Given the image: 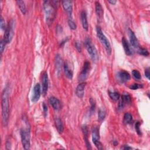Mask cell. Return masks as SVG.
<instances>
[{
	"instance_id": "cell-23",
	"label": "cell",
	"mask_w": 150,
	"mask_h": 150,
	"mask_svg": "<svg viewBox=\"0 0 150 150\" xmlns=\"http://www.w3.org/2000/svg\"><path fill=\"white\" fill-rule=\"evenodd\" d=\"M16 4L21 12L25 15L26 13V8L25 2L23 1H16Z\"/></svg>"
},
{
	"instance_id": "cell-31",
	"label": "cell",
	"mask_w": 150,
	"mask_h": 150,
	"mask_svg": "<svg viewBox=\"0 0 150 150\" xmlns=\"http://www.w3.org/2000/svg\"><path fill=\"white\" fill-rule=\"evenodd\" d=\"M0 26L2 30H5L6 26L5 25V20L4 19V18L1 16V21H0Z\"/></svg>"
},
{
	"instance_id": "cell-32",
	"label": "cell",
	"mask_w": 150,
	"mask_h": 150,
	"mask_svg": "<svg viewBox=\"0 0 150 150\" xmlns=\"http://www.w3.org/2000/svg\"><path fill=\"white\" fill-rule=\"evenodd\" d=\"M135 130H136V131L137 132V133H138L139 135H141V130H140V122H139V121H137V122L135 123Z\"/></svg>"
},
{
	"instance_id": "cell-17",
	"label": "cell",
	"mask_w": 150,
	"mask_h": 150,
	"mask_svg": "<svg viewBox=\"0 0 150 150\" xmlns=\"http://www.w3.org/2000/svg\"><path fill=\"white\" fill-rule=\"evenodd\" d=\"M62 6L65 11L68 13L69 16H71L73 9L72 2L70 1H62Z\"/></svg>"
},
{
	"instance_id": "cell-9",
	"label": "cell",
	"mask_w": 150,
	"mask_h": 150,
	"mask_svg": "<svg viewBox=\"0 0 150 150\" xmlns=\"http://www.w3.org/2000/svg\"><path fill=\"white\" fill-rule=\"evenodd\" d=\"M41 95V87L39 83L35 84L33 87V94L32 97V101L33 103L37 102L40 97Z\"/></svg>"
},
{
	"instance_id": "cell-4",
	"label": "cell",
	"mask_w": 150,
	"mask_h": 150,
	"mask_svg": "<svg viewBox=\"0 0 150 150\" xmlns=\"http://www.w3.org/2000/svg\"><path fill=\"white\" fill-rule=\"evenodd\" d=\"M15 26V22L13 19H11L9 21L6 28L5 30L4 40L6 43H9L11 42L13 35H14V29Z\"/></svg>"
},
{
	"instance_id": "cell-34",
	"label": "cell",
	"mask_w": 150,
	"mask_h": 150,
	"mask_svg": "<svg viewBox=\"0 0 150 150\" xmlns=\"http://www.w3.org/2000/svg\"><path fill=\"white\" fill-rule=\"evenodd\" d=\"M141 87H142V85H140V84H137V83L132 84L129 87V88L132 90H137V89H138L139 88H141Z\"/></svg>"
},
{
	"instance_id": "cell-30",
	"label": "cell",
	"mask_w": 150,
	"mask_h": 150,
	"mask_svg": "<svg viewBox=\"0 0 150 150\" xmlns=\"http://www.w3.org/2000/svg\"><path fill=\"white\" fill-rule=\"evenodd\" d=\"M68 25H69L70 28L72 30H75L77 28L76 23L70 18L68 20Z\"/></svg>"
},
{
	"instance_id": "cell-22",
	"label": "cell",
	"mask_w": 150,
	"mask_h": 150,
	"mask_svg": "<svg viewBox=\"0 0 150 150\" xmlns=\"http://www.w3.org/2000/svg\"><path fill=\"white\" fill-rule=\"evenodd\" d=\"M54 122H55L56 127L58 132L60 134L62 133L63 131V129H64V127H63V122H62L61 119L59 118H56L55 119Z\"/></svg>"
},
{
	"instance_id": "cell-19",
	"label": "cell",
	"mask_w": 150,
	"mask_h": 150,
	"mask_svg": "<svg viewBox=\"0 0 150 150\" xmlns=\"http://www.w3.org/2000/svg\"><path fill=\"white\" fill-rule=\"evenodd\" d=\"M86 84V83L82 82L77 86L76 89V94L79 98H82L83 97Z\"/></svg>"
},
{
	"instance_id": "cell-20",
	"label": "cell",
	"mask_w": 150,
	"mask_h": 150,
	"mask_svg": "<svg viewBox=\"0 0 150 150\" xmlns=\"http://www.w3.org/2000/svg\"><path fill=\"white\" fill-rule=\"evenodd\" d=\"M63 69H64V72L66 75V76L70 79H71L73 78V70L71 69V68L69 66V64L67 62H66L64 64H63Z\"/></svg>"
},
{
	"instance_id": "cell-25",
	"label": "cell",
	"mask_w": 150,
	"mask_h": 150,
	"mask_svg": "<svg viewBox=\"0 0 150 150\" xmlns=\"http://www.w3.org/2000/svg\"><path fill=\"white\" fill-rule=\"evenodd\" d=\"M108 95L114 101H117L120 99V94L117 91H108Z\"/></svg>"
},
{
	"instance_id": "cell-36",
	"label": "cell",
	"mask_w": 150,
	"mask_h": 150,
	"mask_svg": "<svg viewBox=\"0 0 150 150\" xmlns=\"http://www.w3.org/2000/svg\"><path fill=\"white\" fill-rule=\"evenodd\" d=\"M82 131L84 133V137H87L88 134V130L87 127L86 125H84V126L82 127Z\"/></svg>"
},
{
	"instance_id": "cell-35",
	"label": "cell",
	"mask_w": 150,
	"mask_h": 150,
	"mask_svg": "<svg viewBox=\"0 0 150 150\" xmlns=\"http://www.w3.org/2000/svg\"><path fill=\"white\" fill-rule=\"evenodd\" d=\"M75 46H76V48L77 49V50L79 52H81V45L80 42H79V41H76V42H75Z\"/></svg>"
},
{
	"instance_id": "cell-21",
	"label": "cell",
	"mask_w": 150,
	"mask_h": 150,
	"mask_svg": "<svg viewBox=\"0 0 150 150\" xmlns=\"http://www.w3.org/2000/svg\"><path fill=\"white\" fill-rule=\"evenodd\" d=\"M81 24L83 26V28L84 29L86 30H88V21H87V13L84 11H83L81 12Z\"/></svg>"
},
{
	"instance_id": "cell-29",
	"label": "cell",
	"mask_w": 150,
	"mask_h": 150,
	"mask_svg": "<svg viewBox=\"0 0 150 150\" xmlns=\"http://www.w3.org/2000/svg\"><path fill=\"white\" fill-rule=\"evenodd\" d=\"M90 111L91 113H93L94 111L95 108H96V102H95V101L92 98H90Z\"/></svg>"
},
{
	"instance_id": "cell-38",
	"label": "cell",
	"mask_w": 150,
	"mask_h": 150,
	"mask_svg": "<svg viewBox=\"0 0 150 150\" xmlns=\"http://www.w3.org/2000/svg\"><path fill=\"white\" fill-rule=\"evenodd\" d=\"M43 109L44 112L46 113L47 111V105L45 103L43 104Z\"/></svg>"
},
{
	"instance_id": "cell-3",
	"label": "cell",
	"mask_w": 150,
	"mask_h": 150,
	"mask_svg": "<svg viewBox=\"0 0 150 150\" xmlns=\"http://www.w3.org/2000/svg\"><path fill=\"white\" fill-rule=\"evenodd\" d=\"M84 45L91 59L95 62L97 61L99 57L98 52L95 46L93 44L92 41L90 37H88L84 41Z\"/></svg>"
},
{
	"instance_id": "cell-26",
	"label": "cell",
	"mask_w": 150,
	"mask_h": 150,
	"mask_svg": "<svg viewBox=\"0 0 150 150\" xmlns=\"http://www.w3.org/2000/svg\"><path fill=\"white\" fill-rule=\"evenodd\" d=\"M105 115H106V112L103 109H99L98 112V120L100 122H102L105 117Z\"/></svg>"
},
{
	"instance_id": "cell-33",
	"label": "cell",
	"mask_w": 150,
	"mask_h": 150,
	"mask_svg": "<svg viewBox=\"0 0 150 150\" xmlns=\"http://www.w3.org/2000/svg\"><path fill=\"white\" fill-rule=\"evenodd\" d=\"M6 43H5V42L4 41V39H2L1 40V45H0V50H1V53H2L4 49H5V45Z\"/></svg>"
},
{
	"instance_id": "cell-5",
	"label": "cell",
	"mask_w": 150,
	"mask_h": 150,
	"mask_svg": "<svg viewBox=\"0 0 150 150\" xmlns=\"http://www.w3.org/2000/svg\"><path fill=\"white\" fill-rule=\"evenodd\" d=\"M96 32H97V37L100 39L101 43L104 45V46L107 51V53L108 54H110L111 53V47L110 43L108 40L107 39V38H106V36L103 33V32L100 26H97Z\"/></svg>"
},
{
	"instance_id": "cell-8",
	"label": "cell",
	"mask_w": 150,
	"mask_h": 150,
	"mask_svg": "<svg viewBox=\"0 0 150 150\" xmlns=\"http://www.w3.org/2000/svg\"><path fill=\"white\" fill-rule=\"evenodd\" d=\"M90 63L89 62L86 61L84 63L82 70H81V71L80 74L79 80L80 81L85 80L88 76V73H90Z\"/></svg>"
},
{
	"instance_id": "cell-14",
	"label": "cell",
	"mask_w": 150,
	"mask_h": 150,
	"mask_svg": "<svg viewBox=\"0 0 150 150\" xmlns=\"http://www.w3.org/2000/svg\"><path fill=\"white\" fill-rule=\"evenodd\" d=\"M42 93L44 96H45L48 90V75L46 71H45L42 76Z\"/></svg>"
},
{
	"instance_id": "cell-1",
	"label": "cell",
	"mask_w": 150,
	"mask_h": 150,
	"mask_svg": "<svg viewBox=\"0 0 150 150\" xmlns=\"http://www.w3.org/2000/svg\"><path fill=\"white\" fill-rule=\"evenodd\" d=\"M9 87L7 85L4 89L1 96L2 121L4 126L8 124L9 112Z\"/></svg>"
},
{
	"instance_id": "cell-40",
	"label": "cell",
	"mask_w": 150,
	"mask_h": 150,
	"mask_svg": "<svg viewBox=\"0 0 150 150\" xmlns=\"http://www.w3.org/2000/svg\"><path fill=\"white\" fill-rule=\"evenodd\" d=\"M109 3H110L111 4H112V5H114V4H116V2H117V1H115V0H111V1H108Z\"/></svg>"
},
{
	"instance_id": "cell-13",
	"label": "cell",
	"mask_w": 150,
	"mask_h": 150,
	"mask_svg": "<svg viewBox=\"0 0 150 150\" xmlns=\"http://www.w3.org/2000/svg\"><path fill=\"white\" fill-rule=\"evenodd\" d=\"M128 35H129L131 45L134 47L138 48L139 47V42H138L136 36L135 35V33H134V32L130 29H128Z\"/></svg>"
},
{
	"instance_id": "cell-7",
	"label": "cell",
	"mask_w": 150,
	"mask_h": 150,
	"mask_svg": "<svg viewBox=\"0 0 150 150\" xmlns=\"http://www.w3.org/2000/svg\"><path fill=\"white\" fill-rule=\"evenodd\" d=\"M92 139L93 142L98 149H103V146L102 144L100 142V134H99V129L97 126L93 127L92 129Z\"/></svg>"
},
{
	"instance_id": "cell-12",
	"label": "cell",
	"mask_w": 150,
	"mask_h": 150,
	"mask_svg": "<svg viewBox=\"0 0 150 150\" xmlns=\"http://www.w3.org/2000/svg\"><path fill=\"white\" fill-rule=\"evenodd\" d=\"M122 43L124 47V49L125 50V52L126 54L128 56H131L134 53V50L131 47V45L129 43V42L127 41V40L125 38H122Z\"/></svg>"
},
{
	"instance_id": "cell-11",
	"label": "cell",
	"mask_w": 150,
	"mask_h": 150,
	"mask_svg": "<svg viewBox=\"0 0 150 150\" xmlns=\"http://www.w3.org/2000/svg\"><path fill=\"white\" fill-rule=\"evenodd\" d=\"M117 78L118 80L121 83H125L128 81L130 78V74L128 72L125 70H121L117 73Z\"/></svg>"
},
{
	"instance_id": "cell-16",
	"label": "cell",
	"mask_w": 150,
	"mask_h": 150,
	"mask_svg": "<svg viewBox=\"0 0 150 150\" xmlns=\"http://www.w3.org/2000/svg\"><path fill=\"white\" fill-rule=\"evenodd\" d=\"M95 9H96V13L97 16V18L98 19L101 21L103 18L104 11L101 4L98 1H96L95 2Z\"/></svg>"
},
{
	"instance_id": "cell-2",
	"label": "cell",
	"mask_w": 150,
	"mask_h": 150,
	"mask_svg": "<svg viewBox=\"0 0 150 150\" xmlns=\"http://www.w3.org/2000/svg\"><path fill=\"white\" fill-rule=\"evenodd\" d=\"M58 1H45L43 2V9L46 15L47 24L51 25L55 19L56 15V4Z\"/></svg>"
},
{
	"instance_id": "cell-24",
	"label": "cell",
	"mask_w": 150,
	"mask_h": 150,
	"mask_svg": "<svg viewBox=\"0 0 150 150\" xmlns=\"http://www.w3.org/2000/svg\"><path fill=\"white\" fill-rule=\"evenodd\" d=\"M123 121L125 124H131L132 122V116L131 114H130L129 112L125 113V114L124 115Z\"/></svg>"
},
{
	"instance_id": "cell-27",
	"label": "cell",
	"mask_w": 150,
	"mask_h": 150,
	"mask_svg": "<svg viewBox=\"0 0 150 150\" xmlns=\"http://www.w3.org/2000/svg\"><path fill=\"white\" fill-rule=\"evenodd\" d=\"M138 53L139 54L144 56H148L149 55V52L148 51V50L142 47H139L138 50Z\"/></svg>"
},
{
	"instance_id": "cell-37",
	"label": "cell",
	"mask_w": 150,
	"mask_h": 150,
	"mask_svg": "<svg viewBox=\"0 0 150 150\" xmlns=\"http://www.w3.org/2000/svg\"><path fill=\"white\" fill-rule=\"evenodd\" d=\"M145 75L148 79H149V68H147L145 70Z\"/></svg>"
},
{
	"instance_id": "cell-15",
	"label": "cell",
	"mask_w": 150,
	"mask_h": 150,
	"mask_svg": "<svg viewBox=\"0 0 150 150\" xmlns=\"http://www.w3.org/2000/svg\"><path fill=\"white\" fill-rule=\"evenodd\" d=\"M49 102L52 107L56 110H59L62 107L60 100L56 97H50L49 98Z\"/></svg>"
},
{
	"instance_id": "cell-39",
	"label": "cell",
	"mask_w": 150,
	"mask_h": 150,
	"mask_svg": "<svg viewBox=\"0 0 150 150\" xmlns=\"http://www.w3.org/2000/svg\"><path fill=\"white\" fill-rule=\"evenodd\" d=\"M122 149H132V148H131V147H129V146H127V145H124V146L122 148Z\"/></svg>"
},
{
	"instance_id": "cell-28",
	"label": "cell",
	"mask_w": 150,
	"mask_h": 150,
	"mask_svg": "<svg viewBox=\"0 0 150 150\" xmlns=\"http://www.w3.org/2000/svg\"><path fill=\"white\" fill-rule=\"evenodd\" d=\"M132 74L133 77L136 79V80H140L141 79V75L140 73L137 70H133L132 71Z\"/></svg>"
},
{
	"instance_id": "cell-18",
	"label": "cell",
	"mask_w": 150,
	"mask_h": 150,
	"mask_svg": "<svg viewBox=\"0 0 150 150\" xmlns=\"http://www.w3.org/2000/svg\"><path fill=\"white\" fill-rule=\"evenodd\" d=\"M55 65L57 73L58 75H59L61 72L62 67L63 66V60L61 56L59 54H57L55 57Z\"/></svg>"
},
{
	"instance_id": "cell-6",
	"label": "cell",
	"mask_w": 150,
	"mask_h": 150,
	"mask_svg": "<svg viewBox=\"0 0 150 150\" xmlns=\"http://www.w3.org/2000/svg\"><path fill=\"white\" fill-rule=\"evenodd\" d=\"M21 137L23 147L25 149H29L30 146V131L28 128L21 130Z\"/></svg>"
},
{
	"instance_id": "cell-10",
	"label": "cell",
	"mask_w": 150,
	"mask_h": 150,
	"mask_svg": "<svg viewBox=\"0 0 150 150\" xmlns=\"http://www.w3.org/2000/svg\"><path fill=\"white\" fill-rule=\"evenodd\" d=\"M131 101V97L130 95L127 93H124L121 96V100L118 103V108L120 109L123 108V107L125 106V104H129Z\"/></svg>"
}]
</instances>
